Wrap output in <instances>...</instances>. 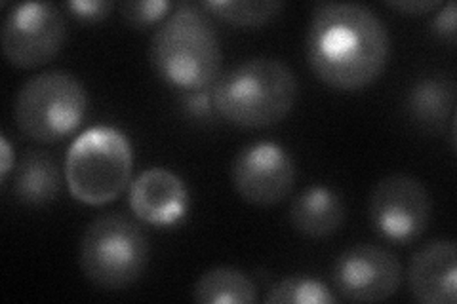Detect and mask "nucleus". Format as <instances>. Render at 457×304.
Returning a JSON list of instances; mask_svg holds the SVG:
<instances>
[{
    "instance_id": "ddd939ff",
    "label": "nucleus",
    "mask_w": 457,
    "mask_h": 304,
    "mask_svg": "<svg viewBox=\"0 0 457 304\" xmlns=\"http://www.w3.org/2000/svg\"><path fill=\"white\" fill-rule=\"evenodd\" d=\"M290 223L307 238H328L345 221V204L330 186L312 185L299 193L290 206Z\"/></svg>"
},
{
    "instance_id": "4468645a",
    "label": "nucleus",
    "mask_w": 457,
    "mask_h": 304,
    "mask_svg": "<svg viewBox=\"0 0 457 304\" xmlns=\"http://www.w3.org/2000/svg\"><path fill=\"white\" fill-rule=\"evenodd\" d=\"M13 194L25 206L45 208L62 193V171L54 158L42 151L25 152L16 164Z\"/></svg>"
},
{
    "instance_id": "4be33fe9",
    "label": "nucleus",
    "mask_w": 457,
    "mask_h": 304,
    "mask_svg": "<svg viewBox=\"0 0 457 304\" xmlns=\"http://www.w3.org/2000/svg\"><path fill=\"white\" fill-rule=\"evenodd\" d=\"M455 16H457L455 3H453V0H450L448 4L440 8L438 16L433 21L436 35L442 37V38H446L448 42H452V45L455 42Z\"/></svg>"
},
{
    "instance_id": "f3484780",
    "label": "nucleus",
    "mask_w": 457,
    "mask_h": 304,
    "mask_svg": "<svg viewBox=\"0 0 457 304\" xmlns=\"http://www.w3.org/2000/svg\"><path fill=\"white\" fill-rule=\"evenodd\" d=\"M200 6L210 16L235 27H262L273 21L284 8L280 0H208Z\"/></svg>"
},
{
    "instance_id": "dca6fc26",
    "label": "nucleus",
    "mask_w": 457,
    "mask_h": 304,
    "mask_svg": "<svg viewBox=\"0 0 457 304\" xmlns=\"http://www.w3.org/2000/svg\"><path fill=\"white\" fill-rule=\"evenodd\" d=\"M193 299L200 304H253L257 289L242 270L216 267L195 282Z\"/></svg>"
},
{
    "instance_id": "412c9836",
    "label": "nucleus",
    "mask_w": 457,
    "mask_h": 304,
    "mask_svg": "<svg viewBox=\"0 0 457 304\" xmlns=\"http://www.w3.org/2000/svg\"><path fill=\"white\" fill-rule=\"evenodd\" d=\"M212 109H213L212 90H196V92L185 94V111L193 114V117H198V119L208 117Z\"/></svg>"
},
{
    "instance_id": "6e6552de",
    "label": "nucleus",
    "mask_w": 457,
    "mask_h": 304,
    "mask_svg": "<svg viewBox=\"0 0 457 304\" xmlns=\"http://www.w3.org/2000/svg\"><path fill=\"white\" fill-rule=\"evenodd\" d=\"M368 211L379 236L395 243H410L425 234L431 223L433 201L420 179L395 173L374 186Z\"/></svg>"
},
{
    "instance_id": "f257e3e1",
    "label": "nucleus",
    "mask_w": 457,
    "mask_h": 304,
    "mask_svg": "<svg viewBox=\"0 0 457 304\" xmlns=\"http://www.w3.org/2000/svg\"><path fill=\"white\" fill-rule=\"evenodd\" d=\"M305 52L319 80L339 92H359L383 75L391 38L387 25L371 8L324 3L311 16Z\"/></svg>"
},
{
    "instance_id": "9d476101",
    "label": "nucleus",
    "mask_w": 457,
    "mask_h": 304,
    "mask_svg": "<svg viewBox=\"0 0 457 304\" xmlns=\"http://www.w3.org/2000/svg\"><path fill=\"white\" fill-rule=\"evenodd\" d=\"M231 181L238 196L253 206H275L290 196L295 185L292 154L278 143L246 144L235 156Z\"/></svg>"
},
{
    "instance_id": "b1692460",
    "label": "nucleus",
    "mask_w": 457,
    "mask_h": 304,
    "mask_svg": "<svg viewBox=\"0 0 457 304\" xmlns=\"http://www.w3.org/2000/svg\"><path fill=\"white\" fill-rule=\"evenodd\" d=\"M0 151H3V166H0V181H6L8 173L13 169V154L8 139L3 136L0 137Z\"/></svg>"
},
{
    "instance_id": "6ab92c4d",
    "label": "nucleus",
    "mask_w": 457,
    "mask_h": 304,
    "mask_svg": "<svg viewBox=\"0 0 457 304\" xmlns=\"http://www.w3.org/2000/svg\"><path fill=\"white\" fill-rule=\"evenodd\" d=\"M171 10H174V4L168 0H132V3L120 4V16L130 27L145 29L162 23Z\"/></svg>"
},
{
    "instance_id": "0eeeda50",
    "label": "nucleus",
    "mask_w": 457,
    "mask_h": 304,
    "mask_svg": "<svg viewBox=\"0 0 457 304\" xmlns=\"http://www.w3.org/2000/svg\"><path fill=\"white\" fill-rule=\"evenodd\" d=\"M67 23L62 10L52 3L16 4L3 25V52L20 69L48 65L62 52Z\"/></svg>"
},
{
    "instance_id": "9b49d317",
    "label": "nucleus",
    "mask_w": 457,
    "mask_h": 304,
    "mask_svg": "<svg viewBox=\"0 0 457 304\" xmlns=\"http://www.w3.org/2000/svg\"><path fill=\"white\" fill-rule=\"evenodd\" d=\"M130 208L141 223L159 228L176 226L189 211L187 185L170 169H145L132 183Z\"/></svg>"
},
{
    "instance_id": "2eb2a0df",
    "label": "nucleus",
    "mask_w": 457,
    "mask_h": 304,
    "mask_svg": "<svg viewBox=\"0 0 457 304\" xmlns=\"http://www.w3.org/2000/svg\"><path fill=\"white\" fill-rule=\"evenodd\" d=\"M455 84L446 77H427L408 94L410 117L425 129H445L455 119Z\"/></svg>"
},
{
    "instance_id": "20e7f679",
    "label": "nucleus",
    "mask_w": 457,
    "mask_h": 304,
    "mask_svg": "<svg viewBox=\"0 0 457 304\" xmlns=\"http://www.w3.org/2000/svg\"><path fill=\"white\" fill-rule=\"evenodd\" d=\"M134 152L117 127L86 129L69 147L65 183L75 200L86 206H105L117 200L132 179Z\"/></svg>"
},
{
    "instance_id": "423d86ee",
    "label": "nucleus",
    "mask_w": 457,
    "mask_h": 304,
    "mask_svg": "<svg viewBox=\"0 0 457 304\" xmlns=\"http://www.w3.org/2000/svg\"><path fill=\"white\" fill-rule=\"evenodd\" d=\"M88 111V92L67 70H46L29 78L13 103L20 132L37 143H57L73 136Z\"/></svg>"
},
{
    "instance_id": "1a4fd4ad",
    "label": "nucleus",
    "mask_w": 457,
    "mask_h": 304,
    "mask_svg": "<svg viewBox=\"0 0 457 304\" xmlns=\"http://www.w3.org/2000/svg\"><path fill=\"white\" fill-rule=\"evenodd\" d=\"M403 282V267L395 253L374 243H359L337 255L332 285L343 300L383 302Z\"/></svg>"
},
{
    "instance_id": "a211bd4d",
    "label": "nucleus",
    "mask_w": 457,
    "mask_h": 304,
    "mask_svg": "<svg viewBox=\"0 0 457 304\" xmlns=\"http://www.w3.org/2000/svg\"><path fill=\"white\" fill-rule=\"evenodd\" d=\"M339 297L324 282L292 276L277 282L265 297L267 304H336Z\"/></svg>"
},
{
    "instance_id": "5701e85b",
    "label": "nucleus",
    "mask_w": 457,
    "mask_h": 304,
    "mask_svg": "<svg viewBox=\"0 0 457 304\" xmlns=\"http://www.w3.org/2000/svg\"><path fill=\"white\" fill-rule=\"evenodd\" d=\"M387 6L396 12L411 13V16H421V13H431L442 8V3L440 0H403V3H393V0H389Z\"/></svg>"
},
{
    "instance_id": "7ed1b4c3",
    "label": "nucleus",
    "mask_w": 457,
    "mask_h": 304,
    "mask_svg": "<svg viewBox=\"0 0 457 304\" xmlns=\"http://www.w3.org/2000/svg\"><path fill=\"white\" fill-rule=\"evenodd\" d=\"M213 109L228 124L262 129L282 122L297 101L294 70L275 57H252L212 86Z\"/></svg>"
},
{
    "instance_id": "39448f33",
    "label": "nucleus",
    "mask_w": 457,
    "mask_h": 304,
    "mask_svg": "<svg viewBox=\"0 0 457 304\" xmlns=\"http://www.w3.org/2000/svg\"><path fill=\"white\" fill-rule=\"evenodd\" d=\"M149 257L147 234L120 213L102 215L92 221L84 230L79 250L84 276L105 292H120L136 283L145 274Z\"/></svg>"
},
{
    "instance_id": "f8f14e48",
    "label": "nucleus",
    "mask_w": 457,
    "mask_h": 304,
    "mask_svg": "<svg viewBox=\"0 0 457 304\" xmlns=\"http://www.w3.org/2000/svg\"><path fill=\"white\" fill-rule=\"evenodd\" d=\"M410 292L421 304H455L457 248L453 240H433L411 257Z\"/></svg>"
},
{
    "instance_id": "aec40b11",
    "label": "nucleus",
    "mask_w": 457,
    "mask_h": 304,
    "mask_svg": "<svg viewBox=\"0 0 457 304\" xmlns=\"http://www.w3.org/2000/svg\"><path fill=\"white\" fill-rule=\"evenodd\" d=\"M69 12L84 23H97L111 16L114 3L111 0H71Z\"/></svg>"
},
{
    "instance_id": "f03ea898",
    "label": "nucleus",
    "mask_w": 457,
    "mask_h": 304,
    "mask_svg": "<svg viewBox=\"0 0 457 304\" xmlns=\"http://www.w3.org/2000/svg\"><path fill=\"white\" fill-rule=\"evenodd\" d=\"M151 65L166 84L183 92L210 90L221 77V42L200 4H179L156 29Z\"/></svg>"
}]
</instances>
